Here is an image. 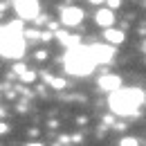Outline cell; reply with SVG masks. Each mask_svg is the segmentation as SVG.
<instances>
[{
    "mask_svg": "<svg viewBox=\"0 0 146 146\" xmlns=\"http://www.w3.org/2000/svg\"><path fill=\"white\" fill-rule=\"evenodd\" d=\"M20 81H23V83H34V81H36V72H29V70H25V72L20 74Z\"/></svg>",
    "mask_w": 146,
    "mask_h": 146,
    "instance_id": "obj_11",
    "label": "cell"
},
{
    "mask_svg": "<svg viewBox=\"0 0 146 146\" xmlns=\"http://www.w3.org/2000/svg\"><path fill=\"white\" fill-rule=\"evenodd\" d=\"M81 20H83V9L81 7H65L61 11V23L65 27H76Z\"/></svg>",
    "mask_w": 146,
    "mask_h": 146,
    "instance_id": "obj_5",
    "label": "cell"
},
{
    "mask_svg": "<svg viewBox=\"0 0 146 146\" xmlns=\"http://www.w3.org/2000/svg\"><path fill=\"white\" fill-rule=\"evenodd\" d=\"M94 20H97V25H101V27H112V23H115V11L108 9V7H104V9H99L97 14H94Z\"/></svg>",
    "mask_w": 146,
    "mask_h": 146,
    "instance_id": "obj_8",
    "label": "cell"
},
{
    "mask_svg": "<svg viewBox=\"0 0 146 146\" xmlns=\"http://www.w3.org/2000/svg\"><path fill=\"white\" fill-rule=\"evenodd\" d=\"M14 72H16V74L20 76V74L25 72V65H23V63H16V65H14Z\"/></svg>",
    "mask_w": 146,
    "mask_h": 146,
    "instance_id": "obj_14",
    "label": "cell"
},
{
    "mask_svg": "<svg viewBox=\"0 0 146 146\" xmlns=\"http://www.w3.org/2000/svg\"><path fill=\"white\" fill-rule=\"evenodd\" d=\"M0 54L5 58H20L25 54L23 20H11L0 29Z\"/></svg>",
    "mask_w": 146,
    "mask_h": 146,
    "instance_id": "obj_2",
    "label": "cell"
},
{
    "mask_svg": "<svg viewBox=\"0 0 146 146\" xmlns=\"http://www.w3.org/2000/svg\"><path fill=\"white\" fill-rule=\"evenodd\" d=\"M27 146H43V144H38V142H34V144H27Z\"/></svg>",
    "mask_w": 146,
    "mask_h": 146,
    "instance_id": "obj_17",
    "label": "cell"
},
{
    "mask_svg": "<svg viewBox=\"0 0 146 146\" xmlns=\"http://www.w3.org/2000/svg\"><path fill=\"white\" fill-rule=\"evenodd\" d=\"M119 146H139V139L137 137H124L119 142Z\"/></svg>",
    "mask_w": 146,
    "mask_h": 146,
    "instance_id": "obj_12",
    "label": "cell"
},
{
    "mask_svg": "<svg viewBox=\"0 0 146 146\" xmlns=\"http://www.w3.org/2000/svg\"><path fill=\"white\" fill-rule=\"evenodd\" d=\"M146 101V92L139 90V88H119V90L110 92L108 97V108L115 112V115H121V117H128V115H135L137 108Z\"/></svg>",
    "mask_w": 146,
    "mask_h": 146,
    "instance_id": "obj_1",
    "label": "cell"
},
{
    "mask_svg": "<svg viewBox=\"0 0 146 146\" xmlns=\"http://www.w3.org/2000/svg\"><path fill=\"white\" fill-rule=\"evenodd\" d=\"M7 130H9V128H7V124H5V121H0V135H5Z\"/></svg>",
    "mask_w": 146,
    "mask_h": 146,
    "instance_id": "obj_15",
    "label": "cell"
},
{
    "mask_svg": "<svg viewBox=\"0 0 146 146\" xmlns=\"http://www.w3.org/2000/svg\"><path fill=\"white\" fill-rule=\"evenodd\" d=\"M99 88L104 92H115L121 88V76H117V74H104V76H99Z\"/></svg>",
    "mask_w": 146,
    "mask_h": 146,
    "instance_id": "obj_7",
    "label": "cell"
},
{
    "mask_svg": "<svg viewBox=\"0 0 146 146\" xmlns=\"http://www.w3.org/2000/svg\"><path fill=\"white\" fill-rule=\"evenodd\" d=\"M106 2H108V9H117V7H121L119 0H106Z\"/></svg>",
    "mask_w": 146,
    "mask_h": 146,
    "instance_id": "obj_13",
    "label": "cell"
},
{
    "mask_svg": "<svg viewBox=\"0 0 146 146\" xmlns=\"http://www.w3.org/2000/svg\"><path fill=\"white\" fill-rule=\"evenodd\" d=\"M97 61L90 52V45H74L65 54V72L72 76H88L94 72Z\"/></svg>",
    "mask_w": 146,
    "mask_h": 146,
    "instance_id": "obj_3",
    "label": "cell"
},
{
    "mask_svg": "<svg viewBox=\"0 0 146 146\" xmlns=\"http://www.w3.org/2000/svg\"><path fill=\"white\" fill-rule=\"evenodd\" d=\"M45 81H47V83H52V86H54L56 90H61V88H65V81H63V79H54L52 74H47V76H45Z\"/></svg>",
    "mask_w": 146,
    "mask_h": 146,
    "instance_id": "obj_10",
    "label": "cell"
},
{
    "mask_svg": "<svg viewBox=\"0 0 146 146\" xmlns=\"http://www.w3.org/2000/svg\"><path fill=\"white\" fill-rule=\"evenodd\" d=\"M104 38L108 40L110 45H121V43L126 40V34H124V32H119V29H112V27H108V29L104 32Z\"/></svg>",
    "mask_w": 146,
    "mask_h": 146,
    "instance_id": "obj_9",
    "label": "cell"
},
{
    "mask_svg": "<svg viewBox=\"0 0 146 146\" xmlns=\"http://www.w3.org/2000/svg\"><path fill=\"white\" fill-rule=\"evenodd\" d=\"M88 2H92V5H101V2H106V0H88Z\"/></svg>",
    "mask_w": 146,
    "mask_h": 146,
    "instance_id": "obj_16",
    "label": "cell"
},
{
    "mask_svg": "<svg viewBox=\"0 0 146 146\" xmlns=\"http://www.w3.org/2000/svg\"><path fill=\"white\" fill-rule=\"evenodd\" d=\"M11 2H14V9H16L20 20H34L40 14V2L38 0H11Z\"/></svg>",
    "mask_w": 146,
    "mask_h": 146,
    "instance_id": "obj_4",
    "label": "cell"
},
{
    "mask_svg": "<svg viewBox=\"0 0 146 146\" xmlns=\"http://www.w3.org/2000/svg\"><path fill=\"white\" fill-rule=\"evenodd\" d=\"M90 52H92V56H94V61H97V65H99V63H110V61H112L115 47L101 45V43H94V45H90Z\"/></svg>",
    "mask_w": 146,
    "mask_h": 146,
    "instance_id": "obj_6",
    "label": "cell"
}]
</instances>
